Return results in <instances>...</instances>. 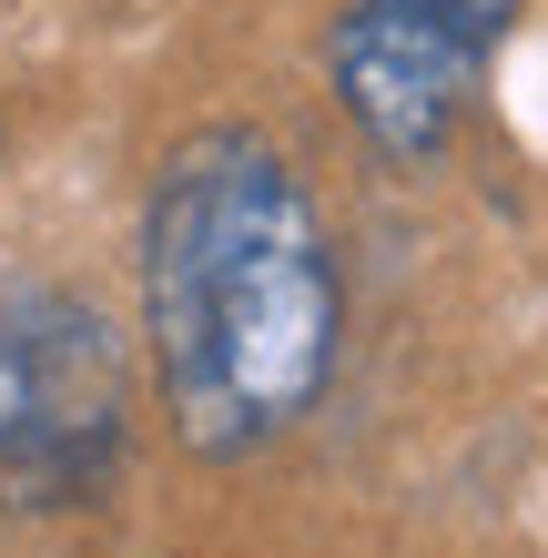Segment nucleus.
I'll return each instance as SVG.
<instances>
[{
    "label": "nucleus",
    "mask_w": 548,
    "mask_h": 558,
    "mask_svg": "<svg viewBox=\"0 0 548 558\" xmlns=\"http://www.w3.org/2000/svg\"><path fill=\"white\" fill-rule=\"evenodd\" d=\"M345 355V265L326 204L254 122H204L143 193V366L173 447L265 457L326 407Z\"/></svg>",
    "instance_id": "f257e3e1"
},
{
    "label": "nucleus",
    "mask_w": 548,
    "mask_h": 558,
    "mask_svg": "<svg viewBox=\"0 0 548 558\" xmlns=\"http://www.w3.org/2000/svg\"><path fill=\"white\" fill-rule=\"evenodd\" d=\"M133 437V345L82 284L0 275V487L21 508H82Z\"/></svg>",
    "instance_id": "f03ea898"
},
{
    "label": "nucleus",
    "mask_w": 548,
    "mask_h": 558,
    "mask_svg": "<svg viewBox=\"0 0 548 558\" xmlns=\"http://www.w3.org/2000/svg\"><path fill=\"white\" fill-rule=\"evenodd\" d=\"M528 0H345L326 31V92L356 122V143L397 173L447 162L458 122L508 51Z\"/></svg>",
    "instance_id": "7ed1b4c3"
}]
</instances>
